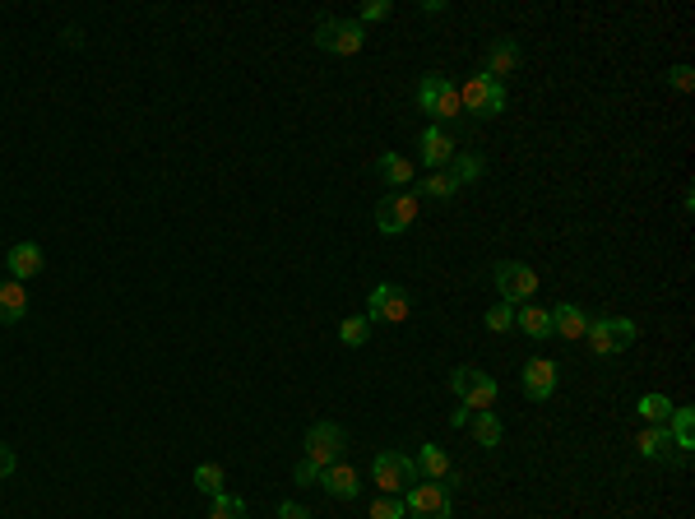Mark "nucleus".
Wrapping results in <instances>:
<instances>
[{"label":"nucleus","instance_id":"obj_27","mask_svg":"<svg viewBox=\"0 0 695 519\" xmlns=\"http://www.w3.org/2000/svg\"><path fill=\"white\" fill-rule=\"evenodd\" d=\"M455 177H450V172H431L427 181H422V186L413 190L417 200H450V195H455Z\"/></svg>","mask_w":695,"mask_h":519},{"label":"nucleus","instance_id":"obj_24","mask_svg":"<svg viewBox=\"0 0 695 519\" xmlns=\"http://www.w3.org/2000/svg\"><path fill=\"white\" fill-rule=\"evenodd\" d=\"M668 436H672L677 450H691V445H695V413H691V408H672Z\"/></svg>","mask_w":695,"mask_h":519},{"label":"nucleus","instance_id":"obj_26","mask_svg":"<svg viewBox=\"0 0 695 519\" xmlns=\"http://www.w3.org/2000/svg\"><path fill=\"white\" fill-rule=\"evenodd\" d=\"M450 177H455V186H468V181H478L482 172H487V163H482L478 153H455L450 158V167H445Z\"/></svg>","mask_w":695,"mask_h":519},{"label":"nucleus","instance_id":"obj_28","mask_svg":"<svg viewBox=\"0 0 695 519\" xmlns=\"http://www.w3.org/2000/svg\"><path fill=\"white\" fill-rule=\"evenodd\" d=\"M214 506H209V519H246V501L241 496H232V492H218V496H209Z\"/></svg>","mask_w":695,"mask_h":519},{"label":"nucleus","instance_id":"obj_12","mask_svg":"<svg viewBox=\"0 0 695 519\" xmlns=\"http://www.w3.org/2000/svg\"><path fill=\"white\" fill-rule=\"evenodd\" d=\"M519 380H524V394H529L533 404H543V399L556 394V362L552 357H529L524 371H519Z\"/></svg>","mask_w":695,"mask_h":519},{"label":"nucleus","instance_id":"obj_10","mask_svg":"<svg viewBox=\"0 0 695 519\" xmlns=\"http://www.w3.org/2000/svg\"><path fill=\"white\" fill-rule=\"evenodd\" d=\"M492 279H496V292H501V302H510V306H524L533 292H538V274H533L524 260H496Z\"/></svg>","mask_w":695,"mask_h":519},{"label":"nucleus","instance_id":"obj_16","mask_svg":"<svg viewBox=\"0 0 695 519\" xmlns=\"http://www.w3.org/2000/svg\"><path fill=\"white\" fill-rule=\"evenodd\" d=\"M417 149H422V163L436 167V172H441V167H450V158L459 153V149H455V140H450V135H445L441 126H427V130H422Z\"/></svg>","mask_w":695,"mask_h":519},{"label":"nucleus","instance_id":"obj_11","mask_svg":"<svg viewBox=\"0 0 695 519\" xmlns=\"http://www.w3.org/2000/svg\"><path fill=\"white\" fill-rule=\"evenodd\" d=\"M343 450H348V431H343L339 422H316V427L306 431V459H311L316 469L339 464Z\"/></svg>","mask_w":695,"mask_h":519},{"label":"nucleus","instance_id":"obj_32","mask_svg":"<svg viewBox=\"0 0 695 519\" xmlns=\"http://www.w3.org/2000/svg\"><path fill=\"white\" fill-rule=\"evenodd\" d=\"M371 519H408L404 496H376L371 501Z\"/></svg>","mask_w":695,"mask_h":519},{"label":"nucleus","instance_id":"obj_31","mask_svg":"<svg viewBox=\"0 0 695 519\" xmlns=\"http://www.w3.org/2000/svg\"><path fill=\"white\" fill-rule=\"evenodd\" d=\"M487 330H492V334H510V330H515V306L496 302L492 311H487Z\"/></svg>","mask_w":695,"mask_h":519},{"label":"nucleus","instance_id":"obj_4","mask_svg":"<svg viewBox=\"0 0 695 519\" xmlns=\"http://www.w3.org/2000/svg\"><path fill=\"white\" fill-rule=\"evenodd\" d=\"M371 478H376L380 496H404L413 482H422L417 478L413 455H399V450H380V455L371 459Z\"/></svg>","mask_w":695,"mask_h":519},{"label":"nucleus","instance_id":"obj_7","mask_svg":"<svg viewBox=\"0 0 695 519\" xmlns=\"http://www.w3.org/2000/svg\"><path fill=\"white\" fill-rule=\"evenodd\" d=\"M404 510L413 519H455V501L445 482H413L404 492Z\"/></svg>","mask_w":695,"mask_h":519},{"label":"nucleus","instance_id":"obj_6","mask_svg":"<svg viewBox=\"0 0 695 519\" xmlns=\"http://www.w3.org/2000/svg\"><path fill=\"white\" fill-rule=\"evenodd\" d=\"M316 47L329 56H357L367 47V28L357 19H320L316 24Z\"/></svg>","mask_w":695,"mask_h":519},{"label":"nucleus","instance_id":"obj_36","mask_svg":"<svg viewBox=\"0 0 695 519\" xmlns=\"http://www.w3.org/2000/svg\"><path fill=\"white\" fill-rule=\"evenodd\" d=\"M278 519H316V515L306 506H297V501H283V506H278Z\"/></svg>","mask_w":695,"mask_h":519},{"label":"nucleus","instance_id":"obj_14","mask_svg":"<svg viewBox=\"0 0 695 519\" xmlns=\"http://www.w3.org/2000/svg\"><path fill=\"white\" fill-rule=\"evenodd\" d=\"M42 265H47V255H42L38 241H19V246H10V255H5V274L10 279H38Z\"/></svg>","mask_w":695,"mask_h":519},{"label":"nucleus","instance_id":"obj_37","mask_svg":"<svg viewBox=\"0 0 695 519\" xmlns=\"http://www.w3.org/2000/svg\"><path fill=\"white\" fill-rule=\"evenodd\" d=\"M14 464H19V459H14V450L5 441H0V478H10L14 473Z\"/></svg>","mask_w":695,"mask_h":519},{"label":"nucleus","instance_id":"obj_22","mask_svg":"<svg viewBox=\"0 0 695 519\" xmlns=\"http://www.w3.org/2000/svg\"><path fill=\"white\" fill-rule=\"evenodd\" d=\"M468 427H473V441H478L482 450H496V445H501V436H506V427H501V418H496L492 408H487V413H473V418H468Z\"/></svg>","mask_w":695,"mask_h":519},{"label":"nucleus","instance_id":"obj_17","mask_svg":"<svg viewBox=\"0 0 695 519\" xmlns=\"http://www.w3.org/2000/svg\"><path fill=\"white\" fill-rule=\"evenodd\" d=\"M413 464H417V478H427V482H445V478H450V455H445L436 441H422V445H417Z\"/></svg>","mask_w":695,"mask_h":519},{"label":"nucleus","instance_id":"obj_15","mask_svg":"<svg viewBox=\"0 0 695 519\" xmlns=\"http://www.w3.org/2000/svg\"><path fill=\"white\" fill-rule=\"evenodd\" d=\"M316 487H325L334 501H353L357 492H362V478H357V469L353 464H329V469H320V478H316Z\"/></svg>","mask_w":695,"mask_h":519},{"label":"nucleus","instance_id":"obj_18","mask_svg":"<svg viewBox=\"0 0 695 519\" xmlns=\"http://www.w3.org/2000/svg\"><path fill=\"white\" fill-rule=\"evenodd\" d=\"M28 316V292L19 279H5L0 274V325H19Z\"/></svg>","mask_w":695,"mask_h":519},{"label":"nucleus","instance_id":"obj_34","mask_svg":"<svg viewBox=\"0 0 695 519\" xmlns=\"http://www.w3.org/2000/svg\"><path fill=\"white\" fill-rule=\"evenodd\" d=\"M292 478H297V487H311V482L320 478V469H316V464H311V459H302V464L292 469Z\"/></svg>","mask_w":695,"mask_h":519},{"label":"nucleus","instance_id":"obj_20","mask_svg":"<svg viewBox=\"0 0 695 519\" xmlns=\"http://www.w3.org/2000/svg\"><path fill=\"white\" fill-rule=\"evenodd\" d=\"M552 330L561 334V339H584L589 334V316H584L575 302H556L552 311Z\"/></svg>","mask_w":695,"mask_h":519},{"label":"nucleus","instance_id":"obj_5","mask_svg":"<svg viewBox=\"0 0 695 519\" xmlns=\"http://www.w3.org/2000/svg\"><path fill=\"white\" fill-rule=\"evenodd\" d=\"M635 320H626V316H603V320H589V348H594V357H617V353H626L635 343Z\"/></svg>","mask_w":695,"mask_h":519},{"label":"nucleus","instance_id":"obj_35","mask_svg":"<svg viewBox=\"0 0 695 519\" xmlns=\"http://www.w3.org/2000/svg\"><path fill=\"white\" fill-rule=\"evenodd\" d=\"M668 84H672L677 93H691V65H677V70L668 75Z\"/></svg>","mask_w":695,"mask_h":519},{"label":"nucleus","instance_id":"obj_25","mask_svg":"<svg viewBox=\"0 0 695 519\" xmlns=\"http://www.w3.org/2000/svg\"><path fill=\"white\" fill-rule=\"evenodd\" d=\"M635 413L649 422V427H668L672 418V404H668V394H640V404H635Z\"/></svg>","mask_w":695,"mask_h":519},{"label":"nucleus","instance_id":"obj_1","mask_svg":"<svg viewBox=\"0 0 695 519\" xmlns=\"http://www.w3.org/2000/svg\"><path fill=\"white\" fill-rule=\"evenodd\" d=\"M450 390H455L459 408H468V413H487V408L496 404L501 385H496L487 371H478V367H455V371H450Z\"/></svg>","mask_w":695,"mask_h":519},{"label":"nucleus","instance_id":"obj_33","mask_svg":"<svg viewBox=\"0 0 695 519\" xmlns=\"http://www.w3.org/2000/svg\"><path fill=\"white\" fill-rule=\"evenodd\" d=\"M390 14H394L390 0H367V5H362V14H357V24L367 28V24H380V19H390Z\"/></svg>","mask_w":695,"mask_h":519},{"label":"nucleus","instance_id":"obj_3","mask_svg":"<svg viewBox=\"0 0 695 519\" xmlns=\"http://www.w3.org/2000/svg\"><path fill=\"white\" fill-rule=\"evenodd\" d=\"M459 102H464L468 116H482V121H492V116L506 112V84H496L478 70V75H468L459 84Z\"/></svg>","mask_w":695,"mask_h":519},{"label":"nucleus","instance_id":"obj_23","mask_svg":"<svg viewBox=\"0 0 695 519\" xmlns=\"http://www.w3.org/2000/svg\"><path fill=\"white\" fill-rule=\"evenodd\" d=\"M635 450H640V459H663L672 450L668 427H645L640 436H635Z\"/></svg>","mask_w":695,"mask_h":519},{"label":"nucleus","instance_id":"obj_21","mask_svg":"<svg viewBox=\"0 0 695 519\" xmlns=\"http://www.w3.org/2000/svg\"><path fill=\"white\" fill-rule=\"evenodd\" d=\"M376 172H380V181H390V186H413L417 163L413 158H404V153H380Z\"/></svg>","mask_w":695,"mask_h":519},{"label":"nucleus","instance_id":"obj_2","mask_svg":"<svg viewBox=\"0 0 695 519\" xmlns=\"http://www.w3.org/2000/svg\"><path fill=\"white\" fill-rule=\"evenodd\" d=\"M417 107H422L431 121H459V116H464L459 84H450L445 75H422V84H417Z\"/></svg>","mask_w":695,"mask_h":519},{"label":"nucleus","instance_id":"obj_19","mask_svg":"<svg viewBox=\"0 0 695 519\" xmlns=\"http://www.w3.org/2000/svg\"><path fill=\"white\" fill-rule=\"evenodd\" d=\"M515 325L524 334H529V339H552V311H547V306H538V302H524V306H515Z\"/></svg>","mask_w":695,"mask_h":519},{"label":"nucleus","instance_id":"obj_13","mask_svg":"<svg viewBox=\"0 0 695 519\" xmlns=\"http://www.w3.org/2000/svg\"><path fill=\"white\" fill-rule=\"evenodd\" d=\"M519 61H524L519 42H515V38H496L492 51H487V65H482V75L496 79V84H506L510 75H519Z\"/></svg>","mask_w":695,"mask_h":519},{"label":"nucleus","instance_id":"obj_30","mask_svg":"<svg viewBox=\"0 0 695 519\" xmlns=\"http://www.w3.org/2000/svg\"><path fill=\"white\" fill-rule=\"evenodd\" d=\"M195 487H200L204 496L223 492V464H200V469H195Z\"/></svg>","mask_w":695,"mask_h":519},{"label":"nucleus","instance_id":"obj_9","mask_svg":"<svg viewBox=\"0 0 695 519\" xmlns=\"http://www.w3.org/2000/svg\"><path fill=\"white\" fill-rule=\"evenodd\" d=\"M417 223V195L413 190H390L385 200L376 204V232L380 237H399Z\"/></svg>","mask_w":695,"mask_h":519},{"label":"nucleus","instance_id":"obj_8","mask_svg":"<svg viewBox=\"0 0 695 519\" xmlns=\"http://www.w3.org/2000/svg\"><path fill=\"white\" fill-rule=\"evenodd\" d=\"M413 316V297H408V288H399V283H376L367 297V320L371 325H404V320Z\"/></svg>","mask_w":695,"mask_h":519},{"label":"nucleus","instance_id":"obj_29","mask_svg":"<svg viewBox=\"0 0 695 519\" xmlns=\"http://www.w3.org/2000/svg\"><path fill=\"white\" fill-rule=\"evenodd\" d=\"M339 339H343V348H362V343L371 339V320L367 316H348L339 325Z\"/></svg>","mask_w":695,"mask_h":519}]
</instances>
